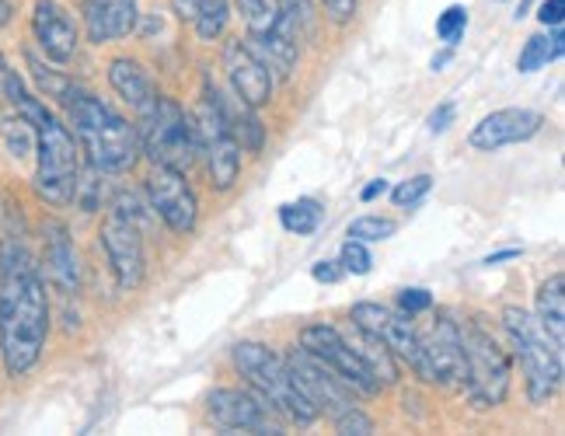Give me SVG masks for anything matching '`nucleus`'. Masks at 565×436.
<instances>
[{"label":"nucleus","instance_id":"nucleus-26","mask_svg":"<svg viewBox=\"0 0 565 436\" xmlns=\"http://www.w3.org/2000/svg\"><path fill=\"white\" fill-rule=\"evenodd\" d=\"M534 318L545 325V332L565 345V276L555 273L548 276L545 283L537 287V308H534Z\"/></svg>","mask_w":565,"mask_h":436},{"label":"nucleus","instance_id":"nucleus-5","mask_svg":"<svg viewBox=\"0 0 565 436\" xmlns=\"http://www.w3.org/2000/svg\"><path fill=\"white\" fill-rule=\"evenodd\" d=\"M503 329L510 336L513 357L520 360V366H524L527 398L534 405H548L565 377V345H558L545 332V325H541L531 311L516 308V304H510L503 311Z\"/></svg>","mask_w":565,"mask_h":436},{"label":"nucleus","instance_id":"nucleus-11","mask_svg":"<svg viewBox=\"0 0 565 436\" xmlns=\"http://www.w3.org/2000/svg\"><path fill=\"white\" fill-rule=\"evenodd\" d=\"M423 363L416 377L440 387H465V345H461V325L447 311L437 315L429 332H419Z\"/></svg>","mask_w":565,"mask_h":436},{"label":"nucleus","instance_id":"nucleus-32","mask_svg":"<svg viewBox=\"0 0 565 436\" xmlns=\"http://www.w3.org/2000/svg\"><path fill=\"white\" fill-rule=\"evenodd\" d=\"M429 189H433L429 174H416V179L398 182L395 189H391V200H395V206H402V210H412V206H419L426 200Z\"/></svg>","mask_w":565,"mask_h":436},{"label":"nucleus","instance_id":"nucleus-21","mask_svg":"<svg viewBox=\"0 0 565 436\" xmlns=\"http://www.w3.org/2000/svg\"><path fill=\"white\" fill-rule=\"evenodd\" d=\"M84 32L92 42H116L137 29V0H84Z\"/></svg>","mask_w":565,"mask_h":436},{"label":"nucleus","instance_id":"nucleus-1","mask_svg":"<svg viewBox=\"0 0 565 436\" xmlns=\"http://www.w3.org/2000/svg\"><path fill=\"white\" fill-rule=\"evenodd\" d=\"M50 290L21 237H0V360L8 377H29L46 353Z\"/></svg>","mask_w":565,"mask_h":436},{"label":"nucleus","instance_id":"nucleus-39","mask_svg":"<svg viewBox=\"0 0 565 436\" xmlns=\"http://www.w3.org/2000/svg\"><path fill=\"white\" fill-rule=\"evenodd\" d=\"M562 18H565V0H545L537 11V21L545 29H562Z\"/></svg>","mask_w":565,"mask_h":436},{"label":"nucleus","instance_id":"nucleus-4","mask_svg":"<svg viewBox=\"0 0 565 436\" xmlns=\"http://www.w3.org/2000/svg\"><path fill=\"white\" fill-rule=\"evenodd\" d=\"M231 360L237 370H242L248 387L269 402V408L279 419L297 423V426H311L318 419L315 402L308 398V391H303V384L297 381L287 357H279L276 349H269L263 342H237L231 349Z\"/></svg>","mask_w":565,"mask_h":436},{"label":"nucleus","instance_id":"nucleus-17","mask_svg":"<svg viewBox=\"0 0 565 436\" xmlns=\"http://www.w3.org/2000/svg\"><path fill=\"white\" fill-rule=\"evenodd\" d=\"M224 71L231 81V92L242 102H248L252 108H263L273 102L276 77L269 74L266 63L255 56V50L248 46V42H242V39L224 42Z\"/></svg>","mask_w":565,"mask_h":436},{"label":"nucleus","instance_id":"nucleus-7","mask_svg":"<svg viewBox=\"0 0 565 436\" xmlns=\"http://www.w3.org/2000/svg\"><path fill=\"white\" fill-rule=\"evenodd\" d=\"M195 126V155L206 164V179L213 192H227L242 179V143H237L234 129L227 126L221 105L213 95V81H203V98L192 113Z\"/></svg>","mask_w":565,"mask_h":436},{"label":"nucleus","instance_id":"nucleus-25","mask_svg":"<svg viewBox=\"0 0 565 436\" xmlns=\"http://www.w3.org/2000/svg\"><path fill=\"white\" fill-rule=\"evenodd\" d=\"M175 11L192 21L195 35L203 42L221 39L231 18V0H175Z\"/></svg>","mask_w":565,"mask_h":436},{"label":"nucleus","instance_id":"nucleus-6","mask_svg":"<svg viewBox=\"0 0 565 436\" xmlns=\"http://www.w3.org/2000/svg\"><path fill=\"white\" fill-rule=\"evenodd\" d=\"M140 155H147L154 164L189 171L200 155H195V126L192 116L175 102L158 95L140 113Z\"/></svg>","mask_w":565,"mask_h":436},{"label":"nucleus","instance_id":"nucleus-28","mask_svg":"<svg viewBox=\"0 0 565 436\" xmlns=\"http://www.w3.org/2000/svg\"><path fill=\"white\" fill-rule=\"evenodd\" d=\"M321 206L315 200H297V203H287V206H279V224L282 231H290V234H315L318 224H321Z\"/></svg>","mask_w":565,"mask_h":436},{"label":"nucleus","instance_id":"nucleus-35","mask_svg":"<svg viewBox=\"0 0 565 436\" xmlns=\"http://www.w3.org/2000/svg\"><path fill=\"white\" fill-rule=\"evenodd\" d=\"M279 11L294 18V25L300 29V35H315L318 29V14L311 0H279Z\"/></svg>","mask_w":565,"mask_h":436},{"label":"nucleus","instance_id":"nucleus-13","mask_svg":"<svg viewBox=\"0 0 565 436\" xmlns=\"http://www.w3.org/2000/svg\"><path fill=\"white\" fill-rule=\"evenodd\" d=\"M350 318H353L356 329L371 332L398 360H408L412 370H419L423 349H419V329H416V321H412V315H405L402 308L398 311L384 308V304H377V300H360V304H353Z\"/></svg>","mask_w":565,"mask_h":436},{"label":"nucleus","instance_id":"nucleus-33","mask_svg":"<svg viewBox=\"0 0 565 436\" xmlns=\"http://www.w3.org/2000/svg\"><path fill=\"white\" fill-rule=\"evenodd\" d=\"M237 8H242V14L248 21V32H258V29H269L276 21L279 0H237Z\"/></svg>","mask_w":565,"mask_h":436},{"label":"nucleus","instance_id":"nucleus-34","mask_svg":"<svg viewBox=\"0 0 565 436\" xmlns=\"http://www.w3.org/2000/svg\"><path fill=\"white\" fill-rule=\"evenodd\" d=\"M339 266L345 273H353V276H366L374 266V258H371V252H366L363 242H353V237H350V242H345L342 252H339Z\"/></svg>","mask_w":565,"mask_h":436},{"label":"nucleus","instance_id":"nucleus-27","mask_svg":"<svg viewBox=\"0 0 565 436\" xmlns=\"http://www.w3.org/2000/svg\"><path fill=\"white\" fill-rule=\"evenodd\" d=\"M562 53H565V35H562V29H552V35H531L524 42V50H520L516 71L520 74H534L541 67H548V63L558 60Z\"/></svg>","mask_w":565,"mask_h":436},{"label":"nucleus","instance_id":"nucleus-36","mask_svg":"<svg viewBox=\"0 0 565 436\" xmlns=\"http://www.w3.org/2000/svg\"><path fill=\"white\" fill-rule=\"evenodd\" d=\"M398 308L405 311V315H423V311H429L433 308V294L429 290H423V287H405L402 294H398Z\"/></svg>","mask_w":565,"mask_h":436},{"label":"nucleus","instance_id":"nucleus-8","mask_svg":"<svg viewBox=\"0 0 565 436\" xmlns=\"http://www.w3.org/2000/svg\"><path fill=\"white\" fill-rule=\"evenodd\" d=\"M461 345H465V391L478 408H495L510 395V353L492 339L482 321L461 325Z\"/></svg>","mask_w":565,"mask_h":436},{"label":"nucleus","instance_id":"nucleus-42","mask_svg":"<svg viewBox=\"0 0 565 436\" xmlns=\"http://www.w3.org/2000/svg\"><path fill=\"white\" fill-rule=\"evenodd\" d=\"M11 18H14V4L11 0H0V29L11 25Z\"/></svg>","mask_w":565,"mask_h":436},{"label":"nucleus","instance_id":"nucleus-18","mask_svg":"<svg viewBox=\"0 0 565 436\" xmlns=\"http://www.w3.org/2000/svg\"><path fill=\"white\" fill-rule=\"evenodd\" d=\"M32 35L39 50L53 63H71L81 46V29L74 14L60 0H35L32 8Z\"/></svg>","mask_w":565,"mask_h":436},{"label":"nucleus","instance_id":"nucleus-2","mask_svg":"<svg viewBox=\"0 0 565 436\" xmlns=\"http://www.w3.org/2000/svg\"><path fill=\"white\" fill-rule=\"evenodd\" d=\"M4 98L18 116H25L29 126L35 129V174H32V189L42 203L50 206H67L77 195V179H81V158H77V143L74 134L63 119L46 108L39 95H32L18 71L8 74L4 84Z\"/></svg>","mask_w":565,"mask_h":436},{"label":"nucleus","instance_id":"nucleus-37","mask_svg":"<svg viewBox=\"0 0 565 436\" xmlns=\"http://www.w3.org/2000/svg\"><path fill=\"white\" fill-rule=\"evenodd\" d=\"M321 4H324V14H329L332 25H350L356 18L360 0H321Z\"/></svg>","mask_w":565,"mask_h":436},{"label":"nucleus","instance_id":"nucleus-31","mask_svg":"<svg viewBox=\"0 0 565 436\" xmlns=\"http://www.w3.org/2000/svg\"><path fill=\"white\" fill-rule=\"evenodd\" d=\"M465 29H468V11H465L461 4H450V8L437 18V35H440L444 46H458L461 35H465Z\"/></svg>","mask_w":565,"mask_h":436},{"label":"nucleus","instance_id":"nucleus-3","mask_svg":"<svg viewBox=\"0 0 565 436\" xmlns=\"http://www.w3.org/2000/svg\"><path fill=\"white\" fill-rule=\"evenodd\" d=\"M67 116L74 126V137L84 150L88 164L102 174H126L140 161V137L137 126H129L126 116H119L113 105L102 102L98 95L74 87L63 98Z\"/></svg>","mask_w":565,"mask_h":436},{"label":"nucleus","instance_id":"nucleus-14","mask_svg":"<svg viewBox=\"0 0 565 436\" xmlns=\"http://www.w3.org/2000/svg\"><path fill=\"white\" fill-rule=\"evenodd\" d=\"M147 200L161 221L175 234H192L200 224V200L185 179V171L154 164L147 174Z\"/></svg>","mask_w":565,"mask_h":436},{"label":"nucleus","instance_id":"nucleus-41","mask_svg":"<svg viewBox=\"0 0 565 436\" xmlns=\"http://www.w3.org/2000/svg\"><path fill=\"white\" fill-rule=\"evenodd\" d=\"M384 192H387V179H374L371 185H366V189L360 192V200H363V203H374L377 195H384Z\"/></svg>","mask_w":565,"mask_h":436},{"label":"nucleus","instance_id":"nucleus-15","mask_svg":"<svg viewBox=\"0 0 565 436\" xmlns=\"http://www.w3.org/2000/svg\"><path fill=\"white\" fill-rule=\"evenodd\" d=\"M102 252H105L108 269H113V276L119 283V290H137L147 276L140 224L116 210H108L105 224H102Z\"/></svg>","mask_w":565,"mask_h":436},{"label":"nucleus","instance_id":"nucleus-24","mask_svg":"<svg viewBox=\"0 0 565 436\" xmlns=\"http://www.w3.org/2000/svg\"><path fill=\"white\" fill-rule=\"evenodd\" d=\"M345 339H350L353 353L363 360V366L371 370V377H374L381 387H387V384H395V381H398V357L391 353V349H387L381 339H374L371 332L356 329V325H353V336H345Z\"/></svg>","mask_w":565,"mask_h":436},{"label":"nucleus","instance_id":"nucleus-20","mask_svg":"<svg viewBox=\"0 0 565 436\" xmlns=\"http://www.w3.org/2000/svg\"><path fill=\"white\" fill-rule=\"evenodd\" d=\"M42 276H46L56 294L63 297H81V262L71 242V231L60 221L42 224Z\"/></svg>","mask_w":565,"mask_h":436},{"label":"nucleus","instance_id":"nucleus-9","mask_svg":"<svg viewBox=\"0 0 565 436\" xmlns=\"http://www.w3.org/2000/svg\"><path fill=\"white\" fill-rule=\"evenodd\" d=\"M287 363L294 366L297 381L303 384L308 398L315 402L318 416L324 412L339 433H356V436L374 433V419L356 405V395L332 374V370H324L311 353H303V349H294Z\"/></svg>","mask_w":565,"mask_h":436},{"label":"nucleus","instance_id":"nucleus-12","mask_svg":"<svg viewBox=\"0 0 565 436\" xmlns=\"http://www.w3.org/2000/svg\"><path fill=\"white\" fill-rule=\"evenodd\" d=\"M206 416L224 433H282V423L252 387H216L206 398Z\"/></svg>","mask_w":565,"mask_h":436},{"label":"nucleus","instance_id":"nucleus-19","mask_svg":"<svg viewBox=\"0 0 565 436\" xmlns=\"http://www.w3.org/2000/svg\"><path fill=\"white\" fill-rule=\"evenodd\" d=\"M300 29L294 25V18L290 14H276V21L269 29H258L252 32L248 39V46L255 50V56L266 63L269 74L276 81H290L294 71H297V63H300Z\"/></svg>","mask_w":565,"mask_h":436},{"label":"nucleus","instance_id":"nucleus-43","mask_svg":"<svg viewBox=\"0 0 565 436\" xmlns=\"http://www.w3.org/2000/svg\"><path fill=\"white\" fill-rule=\"evenodd\" d=\"M8 74H11V63H8V56L0 53V98H4V84H8Z\"/></svg>","mask_w":565,"mask_h":436},{"label":"nucleus","instance_id":"nucleus-44","mask_svg":"<svg viewBox=\"0 0 565 436\" xmlns=\"http://www.w3.org/2000/svg\"><path fill=\"white\" fill-rule=\"evenodd\" d=\"M520 252L516 248H507V252H495V255H489L486 258V266H495V262H507V258H516Z\"/></svg>","mask_w":565,"mask_h":436},{"label":"nucleus","instance_id":"nucleus-22","mask_svg":"<svg viewBox=\"0 0 565 436\" xmlns=\"http://www.w3.org/2000/svg\"><path fill=\"white\" fill-rule=\"evenodd\" d=\"M108 84H113V92L134 108V113L140 116L143 108L158 98L154 92V81H150V74L140 67L137 60H129V56H116L113 63H108Z\"/></svg>","mask_w":565,"mask_h":436},{"label":"nucleus","instance_id":"nucleus-16","mask_svg":"<svg viewBox=\"0 0 565 436\" xmlns=\"http://www.w3.org/2000/svg\"><path fill=\"white\" fill-rule=\"evenodd\" d=\"M541 129H545V116H541L537 108H499V113L486 116L482 123H475L468 143L475 150L495 155V150H503V147L534 140Z\"/></svg>","mask_w":565,"mask_h":436},{"label":"nucleus","instance_id":"nucleus-38","mask_svg":"<svg viewBox=\"0 0 565 436\" xmlns=\"http://www.w3.org/2000/svg\"><path fill=\"white\" fill-rule=\"evenodd\" d=\"M454 116H458V113H454V102H444L440 108H433L429 119H426L429 134H433V137H437V134H447V129L454 126Z\"/></svg>","mask_w":565,"mask_h":436},{"label":"nucleus","instance_id":"nucleus-23","mask_svg":"<svg viewBox=\"0 0 565 436\" xmlns=\"http://www.w3.org/2000/svg\"><path fill=\"white\" fill-rule=\"evenodd\" d=\"M213 95H216V105H221L227 126L234 129L237 143H242V150H252V155H255V150H263V143H266V126H263V119L255 116V108L248 102L237 98L234 92L224 95L216 84H213Z\"/></svg>","mask_w":565,"mask_h":436},{"label":"nucleus","instance_id":"nucleus-40","mask_svg":"<svg viewBox=\"0 0 565 436\" xmlns=\"http://www.w3.org/2000/svg\"><path fill=\"white\" fill-rule=\"evenodd\" d=\"M311 276H315L318 283H335V279H339V262H315Z\"/></svg>","mask_w":565,"mask_h":436},{"label":"nucleus","instance_id":"nucleus-30","mask_svg":"<svg viewBox=\"0 0 565 436\" xmlns=\"http://www.w3.org/2000/svg\"><path fill=\"white\" fill-rule=\"evenodd\" d=\"M395 231H398V224L387 221V216H356V221L350 224V237L353 242H363V245L387 242Z\"/></svg>","mask_w":565,"mask_h":436},{"label":"nucleus","instance_id":"nucleus-29","mask_svg":"<svg viewBox=\"0 0 565 436\" xmlns=\"http://www.w3.org/2000/svg\"><path fill=\"white\" fill-rule=\"evenodd\" d=\"M0 137H4L8 150L14 158H29V150H35V129L29 126L25 116H0Z\"/></svg>","mask_w":565,"mask_h":436},{"label":"nucleus","instance_id":"nucleus-10","mask_svg":"<svg viewBox=\"0 0 565 436\" xmlns=\"http://www.w3.org/2000/svg\"><path fill=\"white\" fill-rule=\"evenodd\" d=\"M300 349L311 353L324 370H332L356 398H374L381 391V384L371 377V370L353 353L350 339H345L335 325H308V329L300 332Z\"/></svg>","mask_w":565,"mask_h":436}]
</instances>
